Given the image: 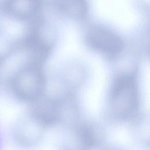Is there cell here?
I'll list each match as a JSON object with an SVG mask.
<instances>
[{"instance_id": "6da1fadb", "label": "cell", "mask_w": 150, "mask_h": 150, "mask_svg": "<svg viewBox=\"0 0 150 150\" xmlns=\"http://www.w3.org/2000/svg\"><path fill=\"white\" fill-rule=\"evenodd\" d=\"M139 105L138 90L135 74L125 73L114 80L110 97V110L114 117L127 119L133 115Z\"/></svg>"}, {"instance_id": "7a4b0ae2", "label": "cell", "mask_w": 150, "mask_h": 150, "mask_svg": "<svg viewBox=\"0 0 150 150\" xmlns=\"http://www.w3.org/2000/svg\"><path fill=\"white\" fill-rule=\"evenodd\" d=\"M86 42L94 50L108 56H115L124 48L122 39L112 30L103 27H94L86 34Z\"/></svg>"}, {"instance_id": "3957f363", "label": "cell", "mask_w": 150, "mask_h": 150, "mask_svg": "<svg viewBox=\"0 0 150 150\" xmlns=\"http://www.w3.org/2000/svg\"><path fill=\"white\" fill-rule=\"evenodd\" d=\"M46 87V80L42 66L31 64L18 76L16 89L24 99L33 101L43 95Z\"/></svg>"}, {"instance_id": "277c9868", "label": "cell", "mask_w": 150, "mask_h": 150, "mask_svg": "<svg viewBox=\"0 0 150 150\" xmlns=\"http://www.w3.org/2000/svg\"><path fill=\"white\" fill-rule=\"evenodd\" d=\"M32 101V118L45 127L53 125L62 121L60 100L42 95Z\"/></svg>"}, {"instance_id": "5b68a950", "label": "cell", "mask_w": 150, "mask_h": 150, "mask_svg": "<svg viewBox=\"0 0 150 150\" xmlns=\"http://www.w3.org/2000/svg\"><path fill=\"white\" fill-rule=\"evenodd\" d=\"M76 136L80 145L83 148H95L103 142L104 132L102 128L97 124L85 122L77 127Z\"/></svg>"}, {"instance_id": "8992f818", "label": "cell", "mask_w": 150, "mask_h": 150, "mask_svg": "<svg viewBox=\"0 0 150 150\" xmlns=\"http://www.w3.org/2000/svg\"><path fill=\"white\" fill-rule=\"evenodd\" d=\"M7 7L14 15L22 19L34 16L40 8V0H8Z\"/></svg>"}, {"instance_id": "52a82bcc", "label": "cell", "mask_w": 150, "mask_h": 150, "mask_svg": "<svg viewBox=\"0 0 150 150\" xmlns=\"http://www.w3.org/2000/svg\"><path fill=\"white\" fill-rule=\"evenodd\" d=\"M61 9L69 16L80 19L87 12V4L85 0H58Z\"/></svg>"}]
</instances>
